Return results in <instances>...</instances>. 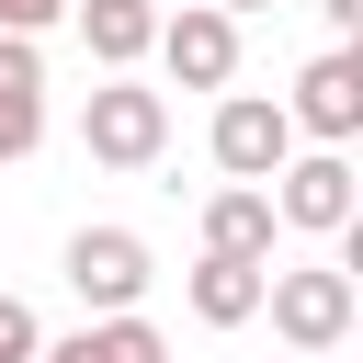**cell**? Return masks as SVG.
Segmentation results:
<instances>
[{"instance_id": "obj_1", "label": "cell", "mask_w": 363, "mask_h": 363, "mask_svg": "<svg viewBox=\"0 0 363 363\" xmlns=\"http://www.w3.org/2000/svg\"><path fill=\"white\" fill-rule=\"evenodd\" d=\"M261 318L284 329V352H340L363 318V284H352V261H284V272H261Z\"/></svg>"}, {"instance_id": "obj_2", "label": "cell", "mask_w": 363, "mask_h": 363, "mask_svg": "<svg viewBox=\"0 0 363 363\" xmlns=\"http://www.w3.org/2000/svg\"><path fill=\"white\" fill-rule=\"evenodd\" d=\"M57 272H68V295L91 306V318H125V306H147V284H159V261H147V238L136 227H68V250H57Z\"/></svg>"}, {"instance_id": "obj_3", "label": "cell", "mask_w": 363, "mask_h": 363, "mask_svg": "<svg viewBox=\"0 0 363 363\" xmlns=\"http://www.w3.org/2000/svg\"><path fill=\"white\" fill-rule=\"evenodd\" d=\"M79 147H91L102 170H159V147H170V91L102 79V91L79 102Z\"/></svg>"}, {"instance_id": "obj_4", "label": "cell", "mask_w": 363, "mask_h": 363, "mask_svg": "<svg viewBox=\"0 0 363 363\" xmlns=\"http://www.w3.org/2000/svg\"><path fill=\"white\" fill-rule=\"evenodd\" d=\"M284 125L318 136V147H352L363 136V45H318L295 68V91H284Z\"/></svg>"}, {"instance_id": "obj_5", "label": "cell", "mask_w": 363, "mask_h": 363, "mask_svg": "<svg viewBox=\"0 0 363 363\" xmlns=\"http://www.w3.org/2000/svg\"><path fill=\"white\" fill-rule=\"evenodd\" d=\"M261 193H272V227H295V238H340V227H352V204H363L340 147H295Z\"/></svg>"}, {"instance_id": "obj_6", "label": "cell", "mask_w": 363, "mask_h": 363, "mask_svg": "<svg viewBox=\"0 0 363 363\" xmlns=\"http://www.w3.org/2000/svg\"><path fill=\"white\" fill-rule=\"evenodd\" d=\"M159 68L182 79V91H227L238 79V11H216V0H182V11H159Z\"/></svg>"}, {"instance_id": "obj_7", "label": "cell", "mask_w": 363, "mask_h": 363, "mask_svg": "<svg viewBox=\"0 0 363 363\" xmlns=\"http://www.w3.org/2000/svg\"><path fill=\"white\" fill-rule=\"evenodd\" d=\"M204 147H216V170H227V182H272V170L295 159V125H284V102H272V91H227V102H216V125H204Z\"/></svg>"}, {"instance_id": "obj_8", "label": "cell", "mask_w": 363, "mask_h": 363, "mask_svg": "<svg viewBox=\"0 0 363 363\" xmlns=\"http://www.w3.org/2000/svg\"><path fill=\"white\" fill-rule=\"evenodd\" d=\"M34 147H45V45L0 34V159H34Z\"/></svg>"}, {"instance_id": "obj_9", "label": "cell", "mask_w": 363, "mask_h": 363, "mask_svg": "<svg viewBox=\"0 0 363 363\" xmlns=\"http://www.w3.org/2000/svg\"><path fill=\"white\" fill-rule=\"evenodd\" d=\"M261 272H272V261H227V250H204V261L182 272V295H193L204 329H250V318H261Z\"/></svg>"}, {"instance_id": "obj_10", "label": "cell", "mask_w": 363, "mask_h": 363, "mask_svg": "<svg viewBox=\"0 0 363 363\" xmlns=\"http://www.w3.org/2000/svg\"><path fill=\"white\" fill-rule=\"evenodd\" d=\"M34 363H170V340H159V318H136V306H125V318H79V329H68V340H45Z\"/></svg>"}, {"instance_id": "obj_11", "label": "cell", "mask_w": 363, "mask_h": 363, "mask_svg": "<svg viewBox=\"0 0 363 363\" xmlns=\"http://www.w3.org/2000/svg\"><path fill=\"white\" fill-rule=\"evenodd\" d=\"M272 193L261 182H227V193H204V250H227V261H272Z\"/></svg>"}, {"instance_id": "obj_12", "label": "cell", "mask_w": 363, "mask_h": 363, "mask_svg": "<svg viewBox=\"0 0 363 363\" xmlns=\"http://www.w3.org/2000/svg\"><path fill=\"white\" fill-rule=\"evenodd\" d=\"M68 23L91 34V57L125 79L136 57H147V34H159V0H68Z\"/></svg>"}, {"instance_id": "obj_13", "label": "cell", "mask_w": 363, "mask_h": 363, "mask_svg": "<svg viewBox=\"0 0 363 363\" xmlns=\"http://www.w3.org/2000/svg\"><path fill=\"white\" fill-rule=\"evenodd\" d=\"M34 352H45V318L23 295H0V363H34Z\"/></svg>"}, {"instance_id": "obj_14", "label": "cell", "mask_w": 363, "mask_h": 363, "mask_svg": "<svg viewBox=\"0 0 363 363\" xmlns=\"http://www.w3.org/2000/svg\"><path fill=\"white\" fill-rule=\"evenodd\" d=\"M45 23H68V0H0V34H34L45 45Z\"/></svg>"}, {"instance_id": "obj_15", "label": "cell", "mask_w": 363, "mask_h": 363, "mask_svg": "<svg viewBox=\"0 0 363 363\" xmlns=\"http://www.w3.org/2000/svg\"><path fill=\"white\" fill-rule=\"evenodd\" d=\"M318 23H329V45H352L363 34V0H318Z\"/></svg>"}, {"instance_id": "obj_16", "label": "cell", "mask_w": 363, "mask_h": 363, "mask_svg": "<svg viewBox=\"0 0 363 363\" xmlns=\"http://www.w3.org/2000/svg\"><path fill=\"white\" fill-rule=\"evenodd\" d=\"M216 11H272V0H216Z\"/></svg>"}, {"instance_id": "obj_17", "label": "cell", "mask_w": 363, "mask_h": 363, "mask_svg": "<svg viewBox=\"0 0 363 363\" xmlns=\"http://www.w3.org/2000/svg\"><path fill=\"white\" fill-rule=\"evenodd\" d=\"M295 363H329V352H295Z\"/></svg>"}]
</instances>
